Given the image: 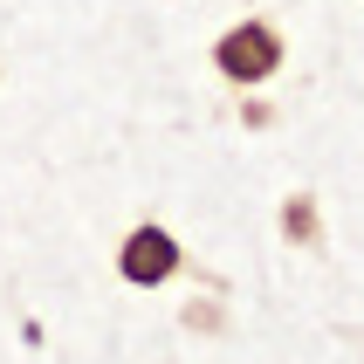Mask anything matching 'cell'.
<instances>
[{
  "label": "cell",
  "instance_id": "6da1fadb",
  "mask_svg": "<svg viewBox=\"0 0 364 364\" xmlns=\"http://www.w3.org/2000/svg\"><path fill=\"white\" fill-rule=\"evenodd\" d=\"M227 82H268L282 69V35L268 28V21H241V28H227L220 48H213Z\"/></svg>",
  "mask_w": 364,
  "mask_h": 364
},
{
  "label": "cell",
  "instance_id": "7a4b0ae2",
  "mask_svg": "<svg viewBox=\"0 0 364 364\" xmlns=\"http://www.w3.org/2000/svg\"><path fill=\"white\" fill-rule=\"evenodd\" d=\"M117 268H124V282L151 289V282H165V275L179 268V241H172L165 227H138V234L117 247Z\"/></svg>",
  "mask_w": 364,
  "mask_h": 364
}]
</instances>
